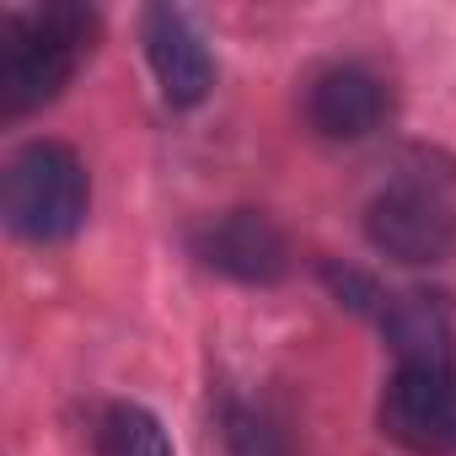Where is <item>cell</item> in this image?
Instances as JSON below:
<instances>
[{"instance_id":"1","label":"cell","mask_w":456,"mask_h":456,"mask_svg":"<svg viewBox=\"0 0 456 456\" xmlns=\"http://www.w3.org/2000/svg\"><path fill=\"white\" fill-rule=\"evenodd\" d=\"M97 33H102V17L92 6H76V0L6 12L0 17V113L28 118L49 108L92 54Z\"/></svg>"},{"instance_id":"2","label":"cell","mask_w":456,"mask_h":456,"mask_svg":"<svg viewBox=\"0 0 456 456\" xmlns=\"http://www.w3.org/2000/svg\"><path fill=\"white\" fill-rule=\"evenodd\" d=\"M0 215L17 242L60 248L92 215V177L76 145L65 140H28L12 151L0 172Z\"/></svg>"},{"instance_id":"3","label":"cell","mask_w":456,"mask_h":456,"mask_svg":"<svg viewBox=\"0 0 456 456\" xmlns=\"http://www.w3.org/2000/svg\"><path fill=\"white\" fill-rule=\"evenodd\" d=\"M365 237L392 264L435 269L456 253V209L445 204L440 188L419 177H397L365 204Z\"/></svg>"},{"instance_id":"4","label":"cell","mask_w":456,"mask_h":456,"mask_svg":"<svg viewBox=\"0 0 456 456\" xmlns=\"http://www.w3.org/2000/svg\"><path fill=\"white\" fill-rule=\"evenodd\" d=\"M376 424L408 456H456V365H397Z\"/></svg>"},{"instance_id":"5","label":"cell","mask_w":456,"mask_h":456,"mask_svg":"<svg viewBox=\"0 0 456 456\" xmlns=\"http://www.w3.org/2000/svg\"><path fill=\"white\" fill-rule=\"evenodd\" d=\"M188 253L237 285H280L290 274V237L264 209H220L188 232Z\"/></svg>"},{"instance_id":"6","label":"cell","mask_w":456,"mask_h":456,"mask_svg":"<svg viewBox=\"0 0 456 456\" xmlns=\"http://www.w3.org/2000/svg\"><path fill=\"white\" fill-rule=\"evenodd\" d=\"M301 113L322 140H365L392 118V86L381 70H370L365 60H333L322 70H312L306 92H301Z\"/></svg>"},{"instance_id":"7","label":"cell","mask_w":456,"mask_h":456,"mask_svg":"<svg viewBox=\"0 0 456 456\" xmlns=\"http://www.w3.org/2000/svg\"><path fill=\"white\" fill-rule=\"evenodd\" d=\"M140 44H145V65L156 76V92L167 108L188 113L215 92V54L204 28L183 12V6H145L140 17Z\"/></svg>"},{"instance_id":"8","label":"cell","mask_w":456,"mask_h":456,"mask_svg":"<svg viewBox=\"0 0 456 456\" xmlns=\"http://www.w3.org/2000/svg\"><path fill=\"white\" fill-rule=\"evenodd\" d=\"M381 338L397 365H456V312L440 290H397L381 306Z\"/></svg>"},{"instance_id":"9","label":"cell","mask_w":456,"mask_h":456,"mask_svg":"<svg viewBox=\"0 0 456 456\" xmlns=\"http://www.w3.org/2000/svg\"><path fill=\"white\" fill-rule=\"evenodd\" d=\"M97 456H177V445L145 403H113L97 424Z\"/></svg>"},{"instance_id":"10","label":"cell","mask_w":456,"mask_h":456,"mask_svg":"<svg viewBox=\"0 0 456 456\" xmlns=\"http://www.w3.org/2000/svg\"><path fill=\"white\" fill-rule=\"evenodd\" d=\"M220 435H225V445H232V456H290L280 424L264 408H253V403H242L232 392L220 397Z\"/></svg>"},{"instance_id":"11","label":"cell","mask_w":456,"mask_h":456,"mask_svg":"<svg viewBox=\"0 0 456 456\" xmlns=\"http://www.w3.org/2000/svg\"><path fill=\"white\" fill-rule=\"evenodd\" d=\"M322 280H328V290L338 296V306H349V312H370V317H381V306H387V296L376 290V280H370V274H360V269H338V264H328V269H322Z\"/></svg>"}]
</instances>
